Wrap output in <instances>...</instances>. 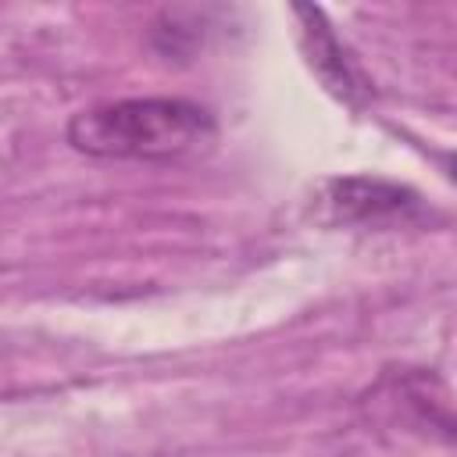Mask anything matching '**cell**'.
Instances as JSON below:
<instances>
[{
  "label": "cell",
  "instance_id": "cell-1",
  "mask_svg": "<svg viewBox=\"0 0 457 457\" xmlns=\"http://www.w3.org/2000/svg\"><path fill=\"white\" fill-rule=\"evenodd\" d=\"M64 139L86 157L168 164L211 150L218 121L204 104L182 96H132L71 114Z\"/></svg>",
  "mask_w": 457,
  "mask_h": 457
},
{
  "label": "cell",
  "instance_id": "cell-2",
  "mask_svg": "<svg viewBox=\"0 0 457 457\" xmlns=\"http://www.w3.org/2000/svg\"><path fill=\"white\" fill-rule=\"evenodd\" d=\"M293 18H296V39H300L303 61L318 75L325 93H332L350 111L368 107L375 100V82L357 61V54L336 36L325 11L314 4H293Z\"/></svg>",
  "mask_w": 457,
  "mask_h": 457
},
{
  "label": "cell",
  "instance_id": "cell-3",
  "mask_svg": "<svg viewBox=\"0 0 457 457\" xmlns=\"http://www.w3.org/2000/svg\"><path fill=\"white\" fill-rule=\"evenodd\" d=\"M318 200L328 225H393L421 214V196L411 186L378 175L328 179Z\"/></svg>",
  "mask_w": 457,
  "mask_h": 457
},
{
  "label": "cell",
  "instance_id": "cell-4",
  "mask_svg": "<svg viewBox=\"0 0 457 457\" xmlns=\"http://www.w3.org/2000/svg\"><path fill=\"white\" fill-rule=\"evenodd\" d=\"M446 168H450V179L457 182V154H453V157H446Z\"/></svg>",
  "mask_w": 457,
  "mask_h": 457
}]
</instances>
